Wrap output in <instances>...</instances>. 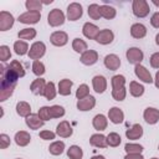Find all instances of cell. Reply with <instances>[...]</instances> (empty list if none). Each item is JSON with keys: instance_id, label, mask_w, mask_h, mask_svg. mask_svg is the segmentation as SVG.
<instances>
[{"instance_id": "obj_1", "label": "cell", "mask_w": 159, "mask_h": 159, "mask_svg": "<svg viewBox=\"0 0 159 159\" xmlns=\"http://www.w3.org/2000/svg\"><path fill=\"white\" fill-rule=\"evenodd\" d=\"M0 73H1V84H0V101H6L12 93L16 87L17 80L20 78L12 70H10L9 65L1 63L0 66Z\"/></svg>"}, {"instance_id": "obj_2", "label": "cell", "mask_w": 159, "mask_h": 159, "mask_svg": "<svg viewBox=\"0 0 159 159\" xmlns=\"http://www.w3.org/2000/svg\"><path fill=\"white\" fill-rule=\"evenodd\" d=\"M132 10L137 17H145L150 11L149 4L145 0H133Z\"/></svg>"}, {"instance_id": "obj_3", "label": "cell", "mask_w": 159, "mask_h": 159, "mask_svg": "<svg viewBox=\"0 0 159 159\" xmlns=\"http://www.w3.org/2000/svg\"><path fill=\"white\" fill-rule=\"evenodd\" d=\"M47 22L50 26L56 27V26H61L65 22V14L62 12V10L60 9H53L48 12L47 15Z\"/></svg>"}, {"instance_id": "obj_4", "label": "cell", "mask_w": 159, "mask_h": 159, "mask_svg": "<svg viewBox=\"0 0 159 159\" xmlns=\"http://www.w3.org/2000/svg\"><path fill=\"white\" fill-rule=\"evenodd\" d=\"M45 52H46V46H45V43L41 42V41H36V42H34V43L31 45V47H30L29 57H30L31 60L36 61V60H40V58L45 55Z\"/></svg>"}, {"instance_id": "obj_5", "label": "cell", "mask_w": 159, "mask_h": 159, "mask_svg": "<svg viewBox=\"0 0 159 159\" xmlns=\"http://www.w3.org/2000/svg\"><path fill=\"white\" fill-rule=\"evenodd\" d=\"M125 56H127V60L129 63H133V65H139L142 61H143V57H144V53L140 48L138 47H130L125 52Z\"/></svg>"}, {"instance_id": "obj_6", "label": "cell", "mask_w": 159, "mask_h": 159, "mask_svg": "<svg viewBox=\"0 0 159 159\" xmlns=\"http://www.w3.org/2000/svg\"><path fill=\"white\" fill-rule=\"evenodd\" d=\"M83 14V10H82V5L78 4V2H71L68 6H67V19L70 21H76L78 20Z\"/></svg>"}, {"instance_id": "obj_7", "label": "cell", "mask_w": 159, "mask_h": 159, "mask_svg": "<svg viewBox=\"0 0 159 159\" xmlns=\"http://www.w3.org/2000/svg\"><path fill=\"white\" fill-rule=\"evenodd\" d=\"M41 19V14L39 11H26L19 16V22L21 24H37Z\"/></svg>"}, {"instance_id": "obj_8", "label": "cell", "mask_w": 159, "mask_h": 159, "mask_svg": "<svg viewBox=\"0 0 159 159\" xmlns=\"http://www.w3.org/2000/svg\"><path fill=\"white\" fill-rule=\"evenodd\" d=\"M14 16L7 11L0 12V31H7L14 25Z\"/></svg>"}, {"instance_id": "obj_9", "label": "cell", "mask_w": 159, "mask_h": 159, "mask_svg": "<svg viewBox=\"0 0 159 159\" xmlns=\"http://www.w3.org/2000/svg\"><path fill=\"white\" fill-rule=\"evenodd\" d=\"M50 41H51V43H52L53 46L61 47V46H65V45L67 43L68 36H67V34H66L65 31H55V32L51 34Z\"/></svg>"}, {"instance_id": "obj_10", "label": "cell", "mask_w": 159, "mask_h": 159, "mask_svg": "<svg viewBox=\"0 0 159 159\" xmlns=\"http://www.w3.org/2000/svg\"><path fill=\"white\" fill-rule=\"evenodd\" d=\"M134 73H135V76L140 80V81H143L144 83H152L154 80L152 78V75H150V72L143 66V65H135V67H134Z\"/></svg>"}, {"instance_id": "obj_11", "label": "cell", "mask_w": 159, "mask_h": 159, "mask_svg": "<svg viewBox=\"0 0 159 159\" xmlns=\"http://www.w3.org/2000/svg\"><path fill=\"white\" fill-rule=\"evenodd\" d=\"M80 61L86 66H92L98 61V53L94 50H87L81 55Z\"/></svg>"}, {"instance_id": "obj_12", "label": "cell", "mask_w": 159, "mask_h": 159, "mask_svg": "<svg viewBox=\"0 0 159 159\" xmlns=\"http://www.w3.org/2000/svg\"><path fill=\"white\" fill-rule=\"evenodd\" d=\"M73 133V129L71 127V124L67 122V120H62L57 124V128H56V134L58 137H62V138H68L71 137Z\"/></svg>"}, {"instance_id": "obj_13", "label": "cell", "mask_w": 159, "mask_h": 159, "mask_svg": "<svg viewBox=\"0 0 159 159\" xmlns=\"http://www.w3.org/2000/svg\"><path fill=\"white\" fill-rule=\"evenodd\" d=\"M143 117L148 124H155L159 120V109L153 108V107H148L144 109Z\"/></svg>"}, {"instance_id": "obj_14", "label": "cell", "mask_w": 159, "mask_h": 159, "mask_svg": "<svg viewBox=\"0 0 159 159\" xmlns=\"http://www.w3.org/2000/svg\"><path fill=\"white\" fill-rule=\"evenodd\" d=\"M94 106H96V98L93 96H91V94L88 97H86V98H82V99L77 101V109L82 111V112L91 111Z\"/></svg>"}, {"instance_id": "obj_15", "label": "cell", "mask_w": 159, "mask_h": 159, "mask_svg": "<svg viewBox=\"0 0 159 159\" xmlns=\"http://www.w3.org/2000/svg\"><path fill=\"white\" fill-rule=\"evenodd\" d=\"M82 32H83V35H84L87 39H89V40H96V37H97L98 34H99V29H98V26H96V25L92 24V22H86V24L83 25V27H82Z\"/></svg>"}, {"instance_id": "obj_16", "label": "cell", "mask_w": 159, "mask_h": 159, "mask_svg": "<svg viewBox=\"0 0 159 159\" xmlns=\"http://www.w3.org/2000/svg\"><path fill=\"white\" fill-rule=\"evenodd\" d=\"M113 39H114L113 31L109 30V29H104V30L99 31L98 36L96 37V41L98 43H101V45H108V43H111L113 41Z\"/></svg>"}, {"instance_id": "obj_17", "label": "cell", "mask_w": 159, "mask_h": 159, "mask_svg": "<svg viewBox=\"0 0 159 159\" xmlns=\"http://www.w3.org/2000/svg\"><path fill=\"white\" fill-rule=\"evenodd\" d=\"M104 66L109 71H116L120 66V58L114 53H109L104 57Z\"/></svg>"}, {"instance_id": "obj_18", "label": "cell", "mask_w": 159, "mask_h": 159, "mask_svg": "<svg viewBox=\"0 0 159 159\" xmlns=\"http://www.w3.org/2000/svg\"><path fill=\"white\" fill-rule=\"evenodd\" d=\"M108 118L109 120L113 123V124H119L123 122L124 119V113L120 108L118 107H112L109 111H108Z\"/></svg>"}, {"instance_id": "obj_19", "label": "cell", "mask_w": 159, "mask_h": 159, "mask_svg": "<svg viewBox=\"0 0 159 159\" xmlns=\"http://www.w3.org/2000/svg\"><path fill=\"white\" fill-rule=\"evenodd\" d=\"M92 86L94 92L97 93H103L107 89V80L103 76H94L92 78Z\"/></svg>"}, {"instance_id": "obj_20", "label": "cell", "mask_w": 159, "mask_h": 159, "mask_svg": "<svg viewBox=\"0 0 159 159\" xmlns=\"http://www.w3.org/2000/svg\"><path fill=\"white\" fill-rule=\"evenodd\" d=\"M45 87H46V82L43 78H36L32 81V83L30 84V89L34 94L36 96H43V91H45Z\"/></svg>"}, {"instance_id": "obj_21", "label": "cell", "mask_w": 159, "mask_h": 159, "mask_svg": "<svg viewBox=\"0 0 159 159\" xmlns=\"http://www.w3.org/2000/svg\"><path fill=\"white\" fill-rule=\"evenodd\" d=\"M25 122H26V125L30 128V129H34V130H36V129H40L42 125H43V120L39 117V114H30L29 117H26V119H25Z\"/></svg>"}, {"instance_id": "obj_22", "label": "cell", "mask_w": 159, "mask_h": 159, "mask_svg": "<svg viewBox=\"0 0 159 159\" xmlns=\"http://www.w3.org/2000/svg\"><path fill=\"white\" fill-rule=\"evenodd\" d=\"M130 35L134 39H143L147 35V27L140 22H135L130 26Z\"/></svg>"}, {"instance_id": "obj_23", "label": "cell", "mask_w": 159, "mask_h": 159, "mask_svg": "<svg viewBox=\"0 0 159 159\" xmlns=\"http://www.w3.org/2000/svg\"><path fill=\"white\" fill-rule=\"evenodd\" d=\"M143 135V128L140 124H133L129 129L125 130V137L130 140H135V139H139L140 137Z\"/></svg>"}, {"instance_id": "obj_24", "label": "cell", "mask_w": 159, "mask_h": 159, "mask_svg": "<svg viewBox=\"0 0 159 159\" xmlns=\"http://www.w3.org/2000/svg\"><path fill=\"white\" fill-rule=\"evenodd\" d=\"M89 143L93 147H97V148H106L108 145V142H107V137L103 135V134H92L91 138H89Z\"/></svg>"}, {"instance_id": "obj_25", "label": "cell", "mask_w": 159, "mask_h": 159, "mask_svg": "<svg viewBox=\"0 0 159 159\" xmlns=\"http://www.w3.org/2000/svg\"><path fill=\"white\" fill-rule=\"evenodd\" d=\"M72 84H73V82H72L71 80H68V78L61 80V81L58 82V89H57L58 93H60L61 96H68V94H71Z\"/></svg>"}, {"instance_id": "obj_26", "label": "cell", "mask_w": 159, "mask_h": 159, "mask_svg": "<svg viewBox=\"0 0 159 159\" xmlns=\"http://www.w3.org/2000/svg\"><path fill=\"white\" fill-rule=\"evenodd\" d=\"M15 143L17 144V145H20V147H26L29 143H30V140H31V135L27 133V132H25V130H20V132H17L16 134H15Z\"/></svg>"}, {"instance_id": "obj_27", "label": "cell", "mask_w": 159, "mask_h": 159, "mask_svg": "<svg viewBox=\"0 0 159 159\" xmlns=\"http://www.w3.org/2000/svg\"><path fill=\"white\" fill-rule=\"evenodd\" d=\"M92 124H93L94 129H97V130H104L107 128L108 119L103 114H97V116H94V118L92 120Z\"/></svg>"}, {"instance_id": "obj_28", "label": "cell", "mask_w": 159, "mask_h": 159, "mask_svg": "<svg viewBox=\"0 0 159 159\" xmlns=\"http://www.w3.org/2000/svg\"><path fill=\"white\" fill-rule=\"evenodd\" d=\"M16 113L20 117H25V118L29 117L31 114V107H30V104L27 102H24V101L17 102V104H16Z\"/></svg>"}, {"instance_id": "obj_29", "label": "cell", "mask_w": 159, "mask_h": 159, "mask_svg": "<svg viewBox=\"0 0 159 159\" xmlns=\"http://www.w3.org/2000/svg\"><path fill=\"white\" fill-rule=\"evenodd\" d=\"M99 11H101V16L107 19V20H111L113 17H116V9L113 6H109V5H101L99 6Z\"/></svg>"}, {"instance_id": "obj_30", "label": "cell", "mask_w": 159, "mask_h": 159, "mask_svg": "<svg viewBox=\"0 0 159 159\" xmlns=\"http://www.w3.org/2000/svg\"><path fill=\"white\" fill-rule=\"evenodd\" d=\"M14 51H15L16 55L24 56V55L29 53L30 50H29L27 42H25V41H22V40H19V41H16V42L14 43Z\"/></svg>"}, {"instance_id": "obj_31", "label": "cell", "mask_w": 159, "mask_h": 159, "mask_svg": "<svg viewBox=\"0 0 159 159\" xmlns=\"http://www.w3.org/2000/svg\"><path fill=\"white\" fill-rule=\"evenodd\" d=\"M17 36L20 40H32L36 37V30L32 27H26V29L20 30Z\"/></svg>"}, {"instance_id": "obj_32", "label": "cell", "mask_w": 159, "mask_h": 159, "mask_svg": "<svg viewBox=\"0 0 159 159\" xmlns=\"http://www.w3.org/2000/svg\"><path fill=\"white\" fill-rule=\"evenodd\" d=\"M129 92L133 97H140L144 93V87L140 83H138L135 81H132L129 83Z\"/></svg>"}, {"instance_id": "obj_33", "label": "cell", "mask_w": 159, "mask_h": 159, "mask_svg": "<svg viewBox=\"0 0 159 159\" xmlns=\"http://www.w3.org/2000/svg\"><path fill=\"white\" fill-rule=\"evenodd\" d=\"M48 150H50V153H51L52 155H60V154H62L63 150H65V143L61 142V140L53 142V143L50 144Z\"/></svg>"}, {"instance_id": "obj_34", "label": "cell", "mask_w": 159, "mask_h": 159, "mask_svg": "<svg viewBox=\"0 0 159 159\" xmlns=\"http://www.w3.org/2000/svg\"><path fill=\"white\" fill-rule=\"evenodd\" d=\"M56 93H57V91H56L55 83L53 82H47L46 87H45V91H43V97L46 99L51 101V99H53L56 97Z\"/></svg>"}, {"instance_id": "obj_35", "label": "cell", "mask_w": 159, "mask_h": 159, "mask_svg": "<svg viewBox=\"0 0 159 159\" xmlns=\"http://www.w3.org/2000/svg\"><path fill=\"white\" fill-rule=\"evenodd\" d=\"M87 43H86V41L84 40H82V39H75L73 41H72V48L76 51V52H78V53H83V52H86L87 51Z\"/></svg>"}, {"instance_id": "obj_36", "label": "cell", "mask_w": 159, "mask_h": 159, "mask_svg": "<svg viewBox=\"0 0 159 159\" xmlns=\"http://www.w3.org/2000/svg\"><path fill=\"white\" fill-rule=\"evenodd\" d=\"M67 157L70 159H82L83 152L78 145H71L70 149H67Z\"/></svg>"}, {"instance_id": "obj_37", "label": "cell", "mask_w": 159, "mask_h": 159, "mask_svg": "<svg viewBox=\"0 0 159 159\" xmlns=\"http://www.w3.org/2000/svg\"><path fill=\"white\" fill-rule=\"evenodd\" d=\"M111 83H112V89L123 88L125 86V77L123 75H116L112 77Z\"/></svg>"}, {"instance_id": "obj_38", "label": "cell", "mask_w": 159, "mask_h": 159, "mask_svg": "<svg viewBox=\"0 0 159 159\" xmlns=\"http://www.w3.org/2000/svg\"><path fill=\"white\" fill-rule=\"evenodd\" d=\"M9 67H10V70H12V71H14V72L20 77V78L25 76V68H24V66H22L17 60L11 61V62H10V65H9Z\"/></svg>"}, {"instance_id": "obj_39", "label": "cell", "mask_w": 159, "mask_h": 159, "mask_svg": "<svg viewBox=\"0 0 159 159\" xmlns=\"http://www.w3.org/2000/svg\"><path fill=\"white\" fill-rule=\"evenodd\" d=\"M42 1L41 0H26L25 6L27 9V11H39L42 9Z\"/></svg>"}, {"instance_id": "obj_40", "label": "cell", "mask_w": 159, "mask_h": 159, "mask_svg": "<svg viewBox=\"0 0 159 159\" xmlns=\"http://www.w3.org/2000/svg\"><path fill=\"white\" fill-rule=\"evenodd\" d=\"M124 150L127 154H140L143 152V147L140 144H134V143H127L124 145Z\"/></svg>"}, {"instance_id": "obj_41", "label": "cell", "mask_w": 159, "mask_h": 159, "mask_svg": "<svg viewBox=\"0 0 159 159\" xmlns=\"http://www.w3.org/2000/svg\"><path fill=\"white\" fill-rule=\"evenodd\" d=\"M88 15L92 20H99L101 16V11H99V5L98 4H91L88 6Z\"/></svg>"}, {"instance_id": "obj_42", "label": "cell", "mask_w": 159, "mask_h": 159, "mask_svg": "<svg viewBox=\"0 0 159 159\" xmlns=\"http://www.w3.org/2000/svg\"><path fill=\"white\" fill-rule=\"evenodd\" d=\"M107 142H108V145L109 147H118L120 144L122 139H120V135L118 133L112 132V133H109L107 135Z\"/></svg>"}, {"instance_id": "obj_43", "label": "cell", "mask_w": 159, "mask_h": 159, "mask_svg": "<svg viewBox=\"0 0 159 159\" xmlns=\"http://www.w3.org/2000/svg\"><path fill=\"white\" fill-rule=\"evenodd\" d=\"M32 72L36 75V76H42L43 73H45V65L41 62V61H39V60H36V61H34L32 62Z\"/></svg>"}, {"instance_id": "obj_44", "label": "cell", "mask_w": 159, "mask_h": 159, "mask_svg": "<svg viewBox=\"0 0 159 159\" xmlns=\"http://www.w3.org/2000/svg\"><path fill=\"white\" fill-rule=\"evenodd\" d=\"M125 96H127V89H125V87L118 88V89H112V97H113L116 101H118V102L124 101V99H125Z\"/></svg>"}, {"instance_id": "obj_45", "label": "cell", "mask_w": 159, "mask_h": 159, "mask_svg": "<svg viewBox=\"0 0 159 159\" xmlns=\"http://www.w3.org/2000/svg\"><path fill=\"white\" fill-rule=\"evenodd\" d=\"M50 112H51L52 118H61V117L65 116V108L58 106V104H55V106L50 107Z\"/></svg>"}, {"instance_id": "obj_46", "label": "cell", "mask_w": 159, "mask_h": 159, "mask_svg": "<svg viewBox=\"0 0 159 159\" xmlns=\"http://www.w3.org/2000/svg\"><path fill=\"white\" fill-rule=\"evenodd\" d=\"M89 96V88H88V86L87 84H81L78 88H77V91H76V97H77V99H82V98H86V97H88Z\"/></svg>"}, {"instance_id": "obj_47", "label": "cell", "mask_w": 159, "mask_h": 159, "mask_svg": "<svg viewBox=\"0 0 159 159\" xmlns=\"http://www.w3.org/2000/svg\"><path fill=\"white\" fill-rule=\"evenodd\" d=\"M10 57H11L10 48L6 45H1L0 46V60H1V62H6L7 60H10Z\"/></svg>"}, {"instance_id": "obj_48", "label": "cell", "mask_w": 159, "mask_h": 159, "mask_svg": "<svg viewBox=\"0 0 159 159\" xmlns=\"http://www.w3.org/2000/svg\"><path fill=\"white\" fill-rule=\"evenodd\" d=\"M37 114H39V117L43 120V122H46V120H50L52 117H51V112H50V107H41L40 109H39V112H37Z\"/></svg>"}, {"instance_id": "obj_49", "label": "cell", "mask_w": 159, "mask_h": 159, "mask_svg": "<svg viewBox=\"0 0 159 159\" xmlns=\"http://www.w3.org/2000/svg\"><path fill=\"white\" fill-rule=\"evenodd\" d=\"M39 135H40V138L43 139V140H52V139H55L56 133H53V132H51V130H41Z\"/></svg>"}, {"instance_id": "obj_50", "label": "cell", "mask_w": 159, "mask_h": 159, "mask_svg": "<svg viewBox=\"0 0 159 159\" xmlns=\"http://www.w3.org/2000/svg\"><path fill=\"white\" fill-rule=\"evenodd\" d=\"M10 145V137L7 134H0V148L1 149H6Z\"/></svg>"}, {"instance_id": "obj_51", "label": "cell", "mask_w": 159, "mask_h": 159, "mask_svg": "<svg viewBox=\"0 0 159 159\" xmlns=\"http://www.w3.org/2000/svg\"><path fill=\"white\" fill-rule=\"evenodd\" d=\"M149 61H150V66L153 68H159V52H154L150 56Z\"/></svg>"}, {"instance_id": "obj_52", "label": "cell", "mask_w": 159, "mask_h": 159, "mask_svg": "<svg viewBox=\"0 0 159 159\" xmlns=\"http://www.w3.org/2000/svg\"><path fill=\"white\" fill-rule=\"evenodd\" d=\"M150 24H152V26H153V27L159 29V12H154V14L152 15Z\"/></svg>"}, {"instance_id": "obj_53", "label": "cell", "mask_w": 159, "mask_h": 159, "mask_svg": "<svg viewBox=\"0 0 159 159\" xmlns=\"http://www.w3.org/2000/svg\"><path fill=\"white\" fill-rule=\"evenodd\" d=\"M124 159H144L142 154H127Z\"/></svg>"}, {"instance_id": "obj_54", "label": "cell", "mask_w": 159, "mask_h": 159, "mask_svg": "<svg viewBox=\"0 0 159 159\" xmlns=\"http://www.w3.org/2000/svg\"><path fill=\"white\" fill-rule=\"evenodd\" d=\"M154 83H155V87L159 89V71L155 73V78H154Z\"/></svg>"}, {"instance_id": "obj_55", "label": "cell", "mask_w": 159, "mask_h": 159, "mask_svg": "<svg viewBox=\"0 0 159 159\" xmlns=\"http://www.w3.org/2000/svg\"><path fill=\"white\" fill-rule=\"evenodd\" d=\"M91 159H106L103 155H94V157H92Z\"/></svg>"}, {"instance_id": "obj_56", "label": "cell", "mask_w": 159, "mask_h": 159, "mask_svg": "<svg viewBox=\"0 0 159 159\" xmlns=\"http://www.w3.org/2000/svg\"><path fill=\"white\" fill-rule=\"evenodd\" d=\"M155 43L159 46V34H157V36H155Z\"/></svg>"}, {"instance_id": "obj_57", "label": "cell", "mask_w": 159, "mask_h": 159, "mask_svg": "<svg viewBox=\"0 0 159 159\" xmlns=\"http://www.w3.org/2000/svg\"><path fill=\"white\" fill-rule=\"evenodd\" d=\"M152 2H153V4L155 5V6H159V0H153Z\"/></svg>"}, {"instance_id": "obj_58", "label": "cell", "mask_w": 159, "mask_h": 159, "mask_svg": "<svg viewBox=\"0 0 159 159\" xmlns=\"http://www.w3.org/2000/svg\"><path fill=\"white\" fill-rule=\"evenodd\" d=\"M152 159H158V158H152Z\"/></svg>"}, {"instance_id": "obj_59", "label": "cell", "mask_w": 159, "mask_h": 159, "mask_svg": "<svg viewBox=\"0 0 159 159\" xmlns=\"http://www.w3.org/2000/svg\"><path fill=\"white\" fill-rule=\"evenodd\" d=\"M17 159H21V158H17Z\"/></svg>"}, {"instance_id": "obj_60", "label": "cell", "mask_w": 159, "mask_h": 159, "mask_svg": "<svg viewBox=\"0 0 159 159\" xmlns=\"http://www.w3.org/2000/svg\"><path fill=\"white\" fill-rule=\"evenodd\" d=\"M158 149H159V145H158Z\"/></svg>"}]
</instances>
